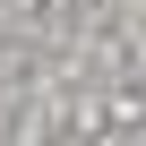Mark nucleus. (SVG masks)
I'll use <instances>...</instances> for the list:
<instances>
[]
</instances>
